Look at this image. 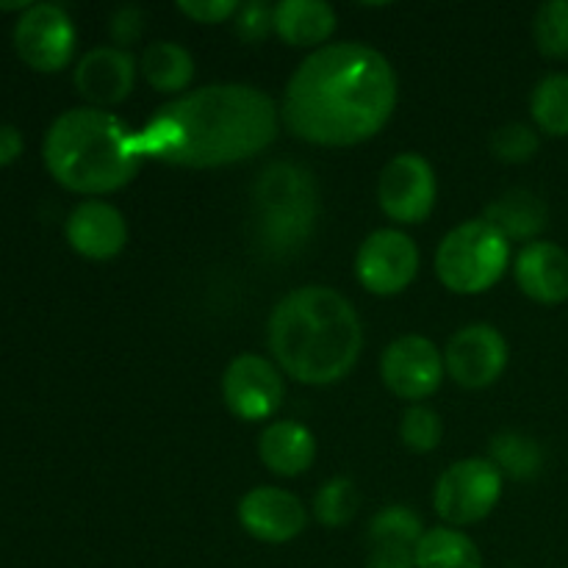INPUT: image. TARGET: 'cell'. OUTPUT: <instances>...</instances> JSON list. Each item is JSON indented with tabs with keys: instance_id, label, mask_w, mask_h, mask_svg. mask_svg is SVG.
Masks as SVG:
<instances>
[{
	"instance_id": "1",
	"label": "cell",
	"mask_w": 568,
	"mask_h": 568,
	"mask_svg": "<svg viewBox=\"0 0 568 568\" xmlns=\"http://www.w3.org/2000/svg\"><path fill=\"white\" fill-rule=\"evenodd\" d=\"M397 105V75L383 53L361 42L314 50L288 81L283 122L297 139L349 148L383 131Z\"/></svg>"
},
{
	"instance_id": "2",
	"label": "cell",
	"mask_w": 568,
	"mask_h": 568,
	"mask_svg": "<svg viewBox=\"0 0 568 568\" xmlns=\"http://www.w3.org/2000/svg\"><path fill=\"white\" fill-rule=\"evenodd\" d=\"M281 114L270 94L247 83H214L161 105L133 131L139 159L175 166H227L270 148Z\"/></svg>"
},
{
	"instance_id": "3",
	"label": "cell",
	"mask_w": 568,
	"mask_h": 568,
	"mask_svg": "<svg viewBox=\"0 0 568 568\" xmlns=\"http://www.w3.org/2000/svg\"><path fill=\"white\" fill-rule=\"evenodd\" d=\"M364 331L347 297L327 286L286 294L270 316V349L297 383L331 386L353 372Z\"/></svg>"
},
{
	"instance_id": "4",
	"label": "cell",
	"mask_w": 568,
	"mask_h": 568,
	"mask_svg": "<svg viewBox=\"0 0 568 568\" xmlns=\"http://www.w3.org/2000/svg\"><path fill=\"white\" fill-rule=\"evenodd\" d=\"M42 153L55 183L78 194L116 192L142 166L133 131L103 109L64 111L50 125Z\"/></svg>"
},
{
	"instance_id": "5",
	"label": "cell",
	"mask_w": 568,
	"mask_h": 568,
	"mask_svg": "<svg viewBox=\"0 0 568 568\" xmlns=\"http://www.w3.org/2000/svg\"><path fill=\"white\" fill-rule=\"evenodd\" d=\"M316 183L305 166L272 164L253 186V239L270 258L305 247L316 225Z\"/></svg>"
},
{
	"instance_id": "6",
	"label": "cell",
	"mask_w": 568,
	"mask_h": 568,
	"mask_svg": "<svg viewBox=\"0 0 568 568\" xmlns=\"http://www.w3.org/2000/svg\"><path fill=\"white\" fill-rule=\"evenodd\" d=\"M510 244L486 220L453 227L436 253V272L455 294L488 292L508 270Z\"/></svg>"
},
{
	"instance_id": "7",
	"label": "cell",
	"mask_w": 568,
	"mask_h": 568,
	"mask_svg": "<svg viewBox=\"0 0 568 568\" xmlns=\"http://www.w3.org/2000/svg\"><path fill=\"white\" fill-rule=\"evenodd\" d=\"M503 497V471L486 458H469L453 464L436 483L433 505L449 525L483 521Z\"/></svg>"
},
{
	"instance_id": "8",
	"label": "cell",
	"mask_w": 568,
	"mask_h": 568,
	"mask_svg": "<svg viewBox=\"0 0 568 568\" xmlns=\"http://www.w3.org/2000/svg\"><path fill=\"white\" fill-rule=\"evenodd\" d=\"M14 48L37 72L64 70L75 53V26L55 3H31L14 26Z\"/></svg>"
},
{
	"instance_id": "9",
	"label": "cell",
	"mask_w": 568,
	"mask_h": 568,
	"mask_svg": "<svg viewBox=\"0 0 568 568\" xmlns=\"http://www.w3.org/2000/svg\"><path fill=\"white\" fill-rule=\"evenodd\" d=\"M436 172L419 153H403L388 161L377 181V203L394 222L416 225L427 220L436 205Z\"/></svg>"
},
{
	"instance_id": "10",
	"label": "cell",
	"mask_w": 568,
	"mask_h": 568,
	"mask_svg": "<svg viewBox=\"0 0 568 568\" xmlns=\"http://www.w3.org/2000/svg\"><path fill=\"white\" fill-rule=\"evenodd\" d=\"M355 272L366 292L381 297L399 294L419 275V247L403 231H375L361 244Z\"/></svg>"
},
{
	"instance_id": "11",
	"label": "cell",
	"mask_w": 568,
	"mask_h": 568,
	"mask_svg": "<svg viewBox=\"0 0 568 568\" xmlns=\"http://www.w3.org/2000/svg\"><path fill=\"white\" fill-rule=\"evenodd\" d=\"M222 397L227 410L242 422H258L275 414L283 403V377L275 364L244 353L227 364L222 375Z\"/></svg>"
},
{
	"instance_id": "12",
	"label": "cell",
	"mask_w": 568,
	"mask_h": 568,
	"mask_svg": "<svg viewBox=\"0 0 568 568\" xmlns=\"http://www.w3.org/2000/svg\"><path fill=\"white\" fill-rule=\"evenodd\" d=\"M381 375L388 392L416 403L436 394L442 386L444 358L430 338L410 333L388 344L381 361Z\"/></svg>"
},
{
	"instance_id": "13",
	"label": "cell",
	"mask_w": 568,
	"mask_h": 568,
	"mask_svg": "<svg viewBox=\"0 0 568 568\" xmlns=\"http://www.w3.org/2000/svg\"><path fill=\"white\" fill-rule=\"evenodd\" d=\"M508 366V342L491 325L460 327L447 344L444 369L458 386L486 388L499 381Z\"/></svg>"
},
{
	"instance_id": "14",
	"label": "cell",
	"mask_w": 568,
	"mask_h": 568,
	"mask_svg": "<svg viewBox=\"0 0 568 568\" xmlns=\"http://www.w3.org/2000/svg\"><path fill=\"white\" fill-rule=\"evenodd\" d=\"M239 521L258 541L286 544L305 530L308 510L294 494L275 486H261L239 503Z\"/></svg>"
},
{
	"instance_id": "15",
	"label": "cell",
	"mask_w": 568,
	"mask_h": 568,
	"mask_svg": "<svg viewBox=\"0 0 568 568\" xmlns=\"http://www.w3.org/2000/svg\"><path fill=\"white\" fill-rule=\"evenodd\" d=\"M133 78H136V61L128 50L120 48H94L78 61L75 67V89L83 100L92 103V109L103 105H120L131 98Z\"/></svg>"
},
{
	"instance_id": "16",
	"label": "cell",
	"mask_w": 568,
	"mask_h": 568,
	"mask_svg": "<svg viewBox=\"0 0 568 568\" xmlns=\"http://www.w3.org/2000/svg\"><path fill=\"white\" fill-rule=\"evenodd\" d=\"M67 242L89 261H109L122 253L128 242L125 216L103 200H87L67 216Z\"/></svg>"
},
{
	"instance_id": "17",
	"label": "cell",
	"mask_w": 568,
	"mask_h": 568,
	"mask_svg": "<svg viewBox=\"0 0 568 568\" xmlns=\"http://www.w3.org/2000/svg\"><path fill=\"white\" fill-rule=\"evenodd\" d=\"M425 536L422 519L405 505L383 508L369 525L366 568H416V552Z\"/></svg>"
},
{
	"instance_id": "18",
	"label": "cell",
	"mask_w": 568,
	"mask_h": 568,
	"mask_svg": "<svg viewBox=\"0 0 568 568\" xmlns=\"http://www.w3.org/2000/svg\"><path fill=\"white\" fill-rule=\"evenodd\" d=\"M516 283L536 303H564L568 300V253L552 242H530L516 258Z\"/></svg>"
},
{
	"instance_id": "19",
	"label": "cell",
	"mask_w": 568,
	"mask_h": 568,
	"mask_svg": "<svg viewBox=\"0 0 568 568\" xmlns=\"http://www.w3.org/2000/svg\"><path fill=\"white\" fill-rule=\"evenodd\" d=\"M258 455L270 471L297 477L311 469L316 458L314 433L300 422H272L258 438Z\"/></svg>"
},
{
	"instance_id": "20",
	"label": "cell",
	"mask_w": 568,
	"mask_h": 568,
	"mask_svg": "<svg viewBox=\"0 0 568 568\" xmlns=\"http://www.w3.org/2000/svg\"><path fill=\"white\" fill-rule=\"evenodd\" d=\"M336 31V11L322 0H281L275 6V33L292 48H325Z\"/></svg>"
},
{
	"instance_id": "21",
	"label": "cell",
	"mask_w": 568,
	"mask_h": 568,
	"mask_svg": "<svg viewBox=\"0 0 568 568\" xmlns=\"http://www.w3.org/2000/svg\"><path fill=\"white\" fill-rule=\"evenodd\" d=\"M483 220L508 242H530L547 227V205L527 189H510L488 205Z\"/></svg>"
},
{
	"instance_id": "22",
	"label": "cell",
	"mask_w": 568,
	"mask_h": 568,
	"mask_svg": "<svg viewBox=\"0 0 568 568\" xmlns=\"http://www.w3.org/2000/svg\"><path fill=\"white\" fill-rule=\"evenodd\" d=\"M142 70L144 81L164 94H181L186 92L189 83L194 81V59L186 48L175 42H153L142 53Z\"/></svg>"
},
{
	"instance_id": "23",
	"label": "cell",
	"mask_w": 568,
	"mask_h": 568,
	"mask_svg": "<svg viewBox=\"0 0 568 568\" xmlns=\"http://www.w3.org/2000/svg\"><path fill=\"white\" fill-rule=\"evenodd\" d=\"M416 568H483V555L477 544L455 527H436L422 536Z\"/></svg>"
},
{
	"instance_id": "24",
	"label": "cell",
	"mask_w": 568,
	"mask_h": 568,
	"mask_svg": "<svg viewBox=\"0 0 568 568\" xmlns=\"http://www.w3.org/2000/svg\"><path fill=\"white\" fill-rule=\"evenodd\" d=\"M536 125L549 136H568V75H547L530 100Z\"/></svg>"
},
{
	"instance_id": "25",
	"label": "cell",
	"mask_w": 568,
	"mask_h": 568,
	"mask_svg": "<svg viewBox=\"0 0 568 568\" xmlns=\"http://www.w3.org/2000/svg\"><path fill=\"white\" fill-rule=\"evenodd\" d=\"M541 449L521 433H499L491 442V464L514 480L536 477L541 469Z\"/></svg>"
},
{
	"instance_id": "26",
	"label": "cell",
	"mask_w": 568,
	"mask_h": 568,
	"mask_svg": "<svg viewBox=\"0 0 568 568\" xmlns=\"http://www.w3.org/2000/svg\"><path fill=\"white\" fill-rule=\"evenodd\" d=\"M358 505L361 499L355 491V483L347 477H333L316 494L314 514L325 527H344L355 519Z\"/></svg>"
},
{
	"instance_id": "27",
	"label": "cell",
	"mask_w": 568,
	"mask_h": 568,
	"mask_svg": "<svg viewBox=\"0 0 568 568\" xmlns=\"http://www.w3.org/2000/svg\"><path fill=\"white\" fill-rule=\"evenodd\" d=\"M532 39L547 59H568V0H549L536 11Z\"/></svg>"
},
{
	"instance_id": "28",
	"label": "cell",
	"mask_w": 568,
	"mask_h": 568,
	"mask_svg": "<svg viewBox=\"0 0 568 568\" xmlns=\"http://www.w3.org/2000/svg\"><path fill=\"white\" fill-rule=\"evenodd\" d=\"M442 416L436 410L425 408V405H410L403 416V425H399V436H403V444L410 449V453H433L442 442Z\"/></svg>"
},
{
	"instance_id": "29",
	"label": "cell",
	"mask_w": 568,
	"mask_h": 568,
	"mask_svg": "<svg viewBox=\"0 0 568 568\" xmlns=\"http://www.w3.org/2000/svg\"><path fill=\"white\" fill-rule=\"evenodd\" d=\"M491 153L505 164H525L538 153V133L521 122H510L494 131Z\"/></svg>"
},
{
	"instance_id": "30",
	"label": "cell",
	"mask_w": 568,
	"mask_h": 568,
	"mask_svg": "<svg viewBox=\"0 0 568 568\" xmlns=\"http://www.w3.org/2000/svg\"><path fill=\"white\" fill-rule=\"evenodd\" d=\"M233 31L242 42L258 44L275 31V6L264 3V0H250V3L239 6L236 17H233Z\"/></svg>"
},
{
	"instance_id": "31",
	"label": "cell",
	"mask_w": 568,
	"mask_h": 568,
	"mask_svg": "<svg viewBox=\"0 0 568 568\" xmlns=\"http://www.w3.org/2000/svg\"><path fill=\"white\" fill-rule=\"evenodd\" d=\"M109 33L114 48L125 50L136 44L144 33V11L139 6H120L109 20Z\"/></svg>"
},
{
	"instance_id": "32",
	"label": "cell",
	"mask_w": 568,
	"mask_h": 568,
	"mask_svg": "<svg viewBox=\"0 0 568 568\" xmlns=\"http://www.w3.org/2000/svg\"><path fill=\"white\" fill-rule=\"evenodd\" d=\"M236 0H181L178 9L194 22H203V26H216V22H227L236 17L239 11Z\"/></svg>"
},
{
	"instance_id": "33",
	"label": "cell",
	"mask_w": 568,
	"mask_h": 568,
	"mask_svg": "<svg viewBox=\"0 0 568 568\" xmlns=\"http://www.w3.org/2000/svg\"><path fill=\"white\" fill-rule=\"evenodd\" d=\"M22 155V133L14 125H0V166L14 164Z\"/></svg>"
}]
</instances>
